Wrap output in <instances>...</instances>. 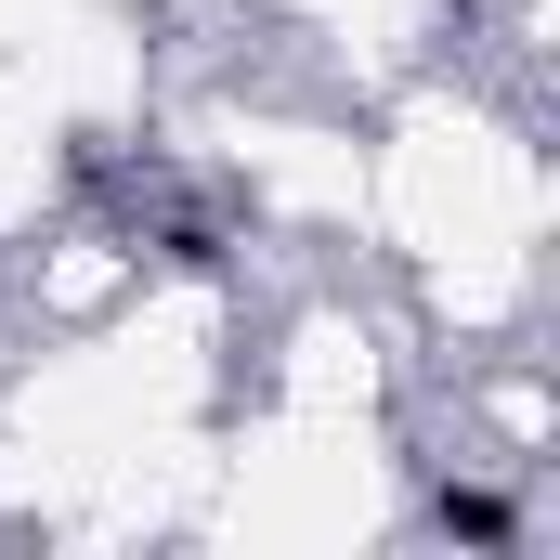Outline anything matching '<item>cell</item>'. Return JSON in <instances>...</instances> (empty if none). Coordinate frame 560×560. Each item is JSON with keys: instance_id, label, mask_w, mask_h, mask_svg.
I'll return each instance as SVG.
<instances>
[{"instance_id": "obj_2", "label": "cell", "mask_w": 560, "mask_h": 560, "mask_svg": "<svg viewBox=\"0 0 560 560\" xmlns=\"http://www.w3.org/2000/svg\"><path fill=\"white\" fill-rule=\"evenodd\" d=\"M156 248H170V275H222V261H235V248H222V235H209V222H170V235H156Z\"/></svg>"}, {"instance_id": "obj_1", "label": "cell", "mask_w": 560, "mask_h": 560, "mask_svg": "<svg viewBox=\"0 0 560 560\" xmlns=\"http://www.w3.org/2000/svg\"><path fill=\"white\" fill-rule=\"evenodd\" d=\"M430 522H443L456 548H509V535H522V509H509L495 482H443V495H430Z\"/></svg>"}]
</instances>
